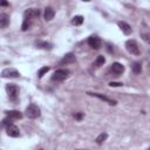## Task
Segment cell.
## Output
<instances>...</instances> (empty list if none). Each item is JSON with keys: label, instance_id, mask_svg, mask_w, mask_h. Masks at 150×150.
<instances>
[{"label": "cell", "instance_id": "1", "mask_svg": "<svg viewBox=\"0 0 150 150\" xmlns=\"http://www.w3.org/2000/svg\"><path fill=\"white\" fill-rule=\"evenodd\" d=\"M19 87L16 86V84H14V83H8L7 86H6V93H7V96H8V98L11 100V101H13V102H15V101H18V98H19Z\"/></svg>", "mask_w": 150, "mask_h": 150}, {"label": "cell", "instance_id": "2", "mask_svg": "<svg viewBox=\"0 0 150 150\" xmlns=\"http://www.w3.org/2000/svg\"><path fill=\"white\" fill-rule=\"evenodd\" d=\"M26 116L28 117V118H32V120H34V118H38L40 115H41V110H40V108L35 104V103H32V104H29L27 108H26Z\"/></svg>", "mask_w": 150, "mask_h": 150}, {"label": "cell", "instance_id": "3", "mask_svg": "<svg viewBox=\"0 0 150 150\" xmlns=\"http://www.w3.org/2000/svg\"><path fill=\"white\" fill-rule=\"evenodd\" d=\"M68 76H69V70L68 69H57L52 75V80L56 81V82H60V81L66 80Z\"/></svg>", "mask_w": 150, "mask_h": 150}, {"label": "cell", "instance_id": "4", "mask_svg": "<svg viewBox=\"0 0 150 150\" xmlns=\"http://www.w3.org/2000/svg\"><path fill=\"white\" fill-rule=\"evenodd\" d=\"M125 48L132 55H139V53H141L139 47H138V43L135 40H128L125 42Z\"/></svg>", "mask_w": 150, "mask_h": 150}, {"label": "cell", "instance_id": "5", "mask_svg": "<svg viewBox=\"0 0 150 150\" xmlns=\"http://www.w3.org/2000/svg\"><path fill=\"white\" fill-rule=\"evenodd\" d=\"M1 76L5 79H18L20 76V73L15 68H5L1 71Z\"/></svg>", "mask_w": 150, "mask_h": 150}, {"label": "cell", "instance_id": "6", "mask_svg": "<svg viewBox=\"0 0 150 150\" xmlns=\"http://www.w3.org/2000/svg\"><path fill=\"white\" fill-rule=\"evenodd\" d=\"M87 42H88L89 47H91L93 49H100L101 46H102V41H101V39H100L98 36H96V35H91V36H89Z\"/></svg>", "mask_w": 150, "mask_h": 150}, {"label": "cell", "instance_id": "7", "mask_svg": "<svg viewBox=\"0 0 150 150\" xmlns=\"http://www.w3.org/2000/svg\"><path fill=\"white\" fill-rule=\"evenodd\" d=\"M40 15V9L38 8H28L23 13V16L26 20H32V19H35Z\"/></svg>", "mask_w": 150, "mask_h": 150}, {"label": "cell", "instance_id": "8", "mask_svg": "<svg viewBox=\"0 0 150 150\" xmlns=\"http://www.w3.org/2000/svg\"><path fill=\"white\" fill-rule=\"evenodd\" d=\"M110 71L115 75V76H120L123 71H124V66L120 62H114L110 67Z\"/></svg>", "mask_w": 150, "mask_h": 150}, {"label": "cell", "instance_id": "9", "mask_svg": "<svg viewBox=\"0 0 150 150\" xmlns=\"http://www.w3.org/2000/svg\"><path fill=\"white\" fill-rule=\"evenodd\" d=\"M6 132H7V135L11 136V137H19V136H20V130H19V128H18L16 125H14V124L8 125V127L6 128Z\"/></svg>", "mask_w": 150, "mask_h": 150}, {"label": "cell", "instance_id": "10", "mask_svg": "<svg viewBox=\"0 0 150 150\" xmlns=\"http://www.w3.org/2000/svg\"><path fill=\"white\" fill-rule=\"evenodd\" d=\"M73 62H75V55L73 53H68L60 61V66H66V64H69V63H73Z\"/></svg>", "mask_w": 150, "mask_h": 150}, {"label": "cell", "instance_id": "11", "mask_svg": "<svg viewBox=\"0 0 150 150\" xmlns=\"http://www.w3.org/2000/svg\"><path fill=\"white\" fill-rule=\"evenodd\" d=\"M88 94L91 95V96H94V97H97V98H100V100H102L104 102H107L110 105H115L116 104V101H114V100H111V98H109V97H107V96H104L102 94H98V93H88Z\"/></svg>", "mask_w": 150, "mask_h": 150}, {"label": "cell", "instance_id": "12", "mask_svg": "<svg viewBox=\"0 0 150 150\" xmlns=\"http://www.w3.org/2000/svg\"><path fill=\"white\" fill-rule=\"evenodd\" d=\"M117 25H118V27L121 28V30H122L125 35L131 34L132 28H131V26H130L129 23H127V22H124V21H118V22H117Z\"/></svg>", "mask_w": 150, "mask_h": 150}, {"label": "cell", "instance_id": "13", "mask_svg": "<svg viewBox=\"0 0 150 150\" xmlns=\"http://www.w3.org/2000/svg\"><path fill=\"white\" fill-rule=\"evenodd\" d=\"M6 115H7V117L11 118L12 121H13V120H19V118L22 117V114H21L19 110H8V111H6Z\"/></svg>", "mask_w": 150, "mask_h": 150}, {"label": "cell", "instance_id": "14", "mask_svg": "<svg viewBox=\"0 0 150 150\" xmlns=\"http://www.w3.org/2000/svg\"><path fill=\"white\" fill-rule=\"evenodd\" d=\"M9 25V16L6 13L0 14V28H6Z\"/></svg>", "mask_w": 150, "mask_h": 150}, {"label": "cell", "instance_id": "15", "mask_svg": "<svg viewBox=\"0 0 150 150\" xmlns=\"http://www.w3.org/2000/svg\"><path fill=\"white\" fill-rule=\"evenodd\" d=\"M55 15V11L53 7H46L45 8V20L46 21H50Z\"/></svg>", "mask_w": 150, "mask_h": 150}, {"label": "cell", "instance_id": "16", "mask_svg": "<svg viewBox=\"0 0 150 150\" xmlns=\"http://www.w3.org/2000/svg\"><path fill=\"white\" fill-rule=\"evenodd\" d=\"M35 45H36L38 48H41V49H47V50H49V49L53 48V45H52L50 42H47V41H36Z\"/></svg>", "mask_w": 150, "mask_h": 150}, {"label": "cell", "instance_id": "17", "mask_svg": "<svg viewBox=\"0 0 150 150\" xmlns=\"http://www.w3.org/2000/svg\"><path fill=\"white\" fill-rule=\"evenodd\" d=\"M82 22H83V16L82 15H75L71 20V23L75 25V26H80V25H82Z\"/></svg>", "mask_w": 150, "mask_h": 150}, {"label": "cell", "instance_id": "18", "mask_svg": "<svg viewBox=\"0 0 150 150\" xmlns=\"http://www.w3.org/2000/svg\"><path fill=\"white\" fill-rule=\"evenodd\" d=\"M104 62H105L104 56H103V55H98V56L96 57V60H95L94 64H95V67H101V66H103V64H104Z\"/></svg>", "mask_w": 150, "mask_h": 150}, {"label": "cell", "instance_id": "19", "mask_svg": "<svg viewBox=\"0 0 150 150\" xmlns=\"http://www.w3.org/2000/svg\"><path fill=\"white\" fill-rule=\"evenodd\" d=\"M131 68H132V71L135 74H139L142 71V64H141V62H134L132 66H131Z\"/></svg>", "mask_w": 150, "mask_h": 150}, {"label": "cell", "instance_id": "20", "mask_svg": "<svg viewBox=\"0 0 150 150\" xmlns=\"http://www.w3.org/2000/svg\"><path fill=\"white\" fill-rule=\"evenodd\" d=\"M107 138H108V134L102 132V134H100V135L96 137V139H95V141H96V143H97V144H102Z\"/></svg>", "mask_w": 150, "mask_h": 150}, {"label": "cell", "instance_id": "21", "mask_svg": "<svg viewBox=\"0 0 150 150\" xmlns=\"http://www.w3.org/2000/svg\"><path fill=\"white\" fill-rule=\"evenodd\" d=\"M49 70V67H47V66H45V67H42V68H40V70H39V73H38V76H39V79H41L47 71Z\"/></svg>", "mask_w": 150, "mask_h": 150}, {"label": "cell", "instance_id": "22", "mask_svg": "<svg viewBox=\"0 0 150 150\" xmlns=\"http://www.w3.org/2000/svg\"><path fill=\"white\" fill-rule=\"evenodd\" d=\"M11 124H12V120H11V118H8V117H7V118H5V120L2 121V123H1V125H2V127H6V128H7L8 125H11Z\"/></svg>", "mask_w": 150, "mask_h": 150}, {"label": "cell", "instance_id": "23", "mask_svg": "<svg viewBox=\"0 0 150 150\" xmlns=\"http://www.w3.org/2000/svg\"><path fill=\"white\" fill-rule=\"evenodd\" d=\"M28 27H29V20H23V23H22V27H21V29L22 30H27L28 29Z\"/></svg>", "mask_w": 150, "mask_h": 150}, {"label": "cell", "instance_id": "24", "mask_svg": "<svg viewBox=\"0 0 150 150\" xmlns=\"http://www.w3.org/2000/svg\"><path fill=\"white\" fill-rule=\"evenodd\" d=\"M109 86H110V87H122L123 83H122V82H110Z\"/></svg>", "mask_w": 150, "mask_h": 150}, {"label": "cell", "instance_id": "25", "mask_svg": "<svg viewBox=\"0 0 150 150\" xmlns=\"http://www.w3.org/2000/svg\"><path fill=\"white\" fill-rule=\"evenodd\" d=\"M74 117L80 121V120H82V117H83V112H76V114L74 115Z\"/></svg>", "mask_w": 150, "mask_h": 150}, {"label": "cell", "instance_id": "26", "mask_svg": "<svg viewBox=\"0 0 150 150\" xmlns=\"http://www.w3.org/2000/svg\"><path fill=\"white\" fill-rule=\"evenodd\" d=\"M0 6H8L7 1H0Z\"/></svg>", "mask_w": 150, "mask_h": 150}, {"label": "cell", "instance_id": "27", "mask_svg": "<svg viewBox=\"0 0 150 150\" xmlns=\"http://www.w3.org/2000/svg\"><path fill=\"white\" fill-rule=\"evenodd\" d=\"M143 36H144V40H145V41H149V35H148V34H145V35H143Z\"/></svg>", "mask_w": 150, "mask_h": 150}, {"label": "cell", "instance_id": "28", "mask_svg": "<svg viewBox=\"0 0 150 150\" xmlns=\"http://www.w3.org/2000/svg\"><path fill=\"white\" fill-rule=\"evenodd\" d=\"M107 47H108V52H110V53H111V52H112V49H111V46H110V45H107Z\"/></svg>", "mask_w": 150, "mask_h": 150}, {"label": "cell", "instance_id": "29", "mask_svg": "<svg viewBox=\"0 0 150 150\" xmlns=\"http://www.w3.org/2000/svg\"><path fill=\"white\" fill-rule=\"evenodd\" d=\"M40 150H43V149H40Z\"/></svg>", "mask_w": 150, "mask_h": 150}]
</instances>
